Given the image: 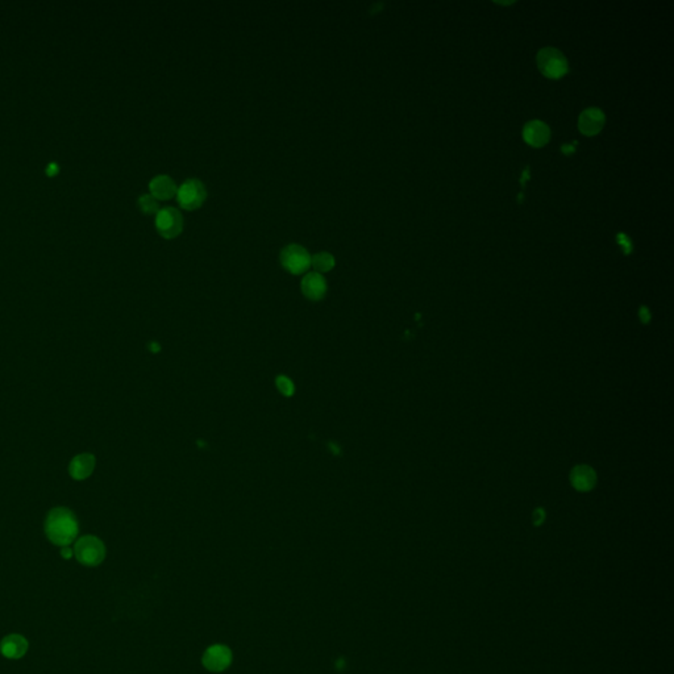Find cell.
Returning <instances> with one entry per match:
<instances>
[{"label": "cell", "instance_id": "cell-1", "mask_svg": "<svg viewBox=\"0 0 674 674\" xmlns=\"http://www.w3.org/2000/svg\"><path fill=\"white\" fill-rule=\"evenodd\" d=\"M79 531L74 512L65 507H56L49 511L45 520V533L50 542L61 548L69 547Z\"/></svg>", "mask_w": 674, "mask_h": 674}, {"label": "cell", "instance_id": "cell-2", "mask_svg": "<svg viewBox=\"0 0 674 674\" xmlns=\"http://www.w3.org/2000/svg\"><path fill=\"white\" fill-rule=\"evenodd\" d=\"M74 556L82 565H100L106 558V547L100 539L93 535H87L78 539L74 545Z\"/></svg>", "mask_w": 674, "mask_h": 674}, {"label": "cell", "instance_id": "cell-3", "mask_svg": "<svg viewBox=\"0 0 674 674\" xmlns=\"http://www.w3.org/2000/svg\"><path fill=\"white\" fill-rule=\"evenodd\" d=\"M279 262L290 274L301 276L311 267V254L301 245L290 244L281 251Z\"/></svg>", "mask_w": 674, "mask_h": 674}, {"label": "cell", "instance_id": "cell-4", "mask_svg": "<svg viewBox=\"0 0 674 674\" xmlns=\"http://www.w3.org/2000/svg\"><path fill=\"white\" fill-rule=\"evenodd\" d=\"M538 68L544 77L549 79H560L569 70L565 56L554 48H544L538 53Z\"/></svg>", "mask_w": 674, "mask_h": 674}, {"label": "cell", "instance_id": "cell-5", "mask_svg": "<svg viewBox=\"0 0 674 674\" xmlns=\"http://www.w3.org/2000/svg\"><path fill=\"white\" fill-rule=\"evenodd\" d=\"M205 198V186L196 178H189L187 181L183 182L177 191V201L186 211H194L202 207Z\"/></svg>", "mask_w": 674, "mask_h": 674}, {"label": "cell", "instance_id": "cell-6", "mask_svg": "<svg viewBox=\"0 0 674 674\" xmlns=\"http://www.w3.org/2000/svg\"><path fill=\"white\" fill-rule=\"evenodd\" d=\"M185 220L181 211L174 207L161 208L156 215V228L158 233L165 239H174L183 230Z\"/></svg>", "mask_w": 674, "mask_h": 674}, {"label": "cell", "instance_id": "cell-7", "mask_svg": "<svg viewBox=\"0 0 674 674\" xmlns=\"http://www.w3.org/2000/svg\"><path fill=\"white\" fill-rule=\"evenodd\" d=\"M232 659H233V656H232V652L228 647L217 644V645H211L210 648L205 650L203 657H202V664L207 671L214 672V673H220V672H224L226 669H228L230 664H232Z\"/></svg>", "mask_w": 674, "mask_h": 674}, {"label": "cell", "instance_id": "cell-8", "mask_svg": "<svg viewBox=\"0 0 674 674\" xmlns=\"http://www.w3.org/2000/svg\"><path fill=\"white\" fill-rule=\"evenodd\" d=\"M301 289L303 295L307 299L318 301L324 298L328 285L323 274L311 272V273H307L301 279Z\"/></svg>", "mask_w": 674, "mask_h": 674}, {"label": "cell", "instance_id": "cell-9", "mask_svg": "<svg viewBox=\"0 0 674 674\" xmlns=\"http://www.w3.org/2000/svg\"><path fill=\"white\" fill-rule=\"evenodd\" d=\"M604 113L599 109H585L578 119V130L585 136H595L602 131L604 125Z\"/></svg>", "mask_w": 674, "mask_h": 674}, {"label": "cell", "instance_id": "cell-10", "mask_svg": "<svg viewBox=\"0 0 674 674\" xmlns=\"http://www.w3.org/2000/svg\"><path fill=\"white\" fill-rule=\"evenodd\" d=\"M28 648H29L28 640L19 634L7 635L0 641V653L10 660H19L24 657Z\"/></svg>", "mask_w": 674, "mask_h": 674}, {"label": "cell", "instance_id": "cell-11", "mask_svg": "<svg viewBox=\"0 0 674 674\" xmlns=\"http://www.w3.org/2000/svg\"><path fill=\"white\" fill-rule=\"evenodd\" d=\"M523 137L527 144L533 148H542L551 139V131L547 124L540 120L530 121L523 130Z\"/></svg>", "mask_w": 674, "mask_h": 674}, {"label": "cell", "instance_id": "cell-12", "mask_svg": "<svg viewBox=\"0 0 674 674\" xmlns=\"http://www.w3.org/2000/svg\"><path fill=\"white\" fill-rule=\"evenodd\" d=\"M149 190L150 195H153L157 201H170L177 196L178 187L171 177L161 174L150 181Z\"/></svg>", "mask_w": 674, "mask_h": 674}, {"label": "cell", "instance_id": "cell-13", "mask_svg": "<svg viewBox=\"0 0 674 674\" xmlns=\"http://www.w3.org/2000/svg\"><path fill=\"white\" fill-rule=\"evenodd\" d=\"M95 469V457L91 453H82L72 458L69 465V473L72 478L82 481L88 478Z\"/></svg>", "mask_w": 674, "mask_h": 674}, {"label": "cell", "instance_id": "cell-14", "mask_svg": "<svg viewBox=\"0 0 674 674\" xmlns=\"http://www.w3.org/2000/svg\"><path fill=\"white\" fill-rule=\"evenodd\" d=\"M572 482L578 490H590L595 483V474L590 468L579 467L573 470Z\"/></svg>", "mask_w": 674, "mask_h": 674}, {"label": "cell", "instance_id": "cell-15", "mask_svg": "<svg viewBox=\"0 0 674 674\" xmlns=\"http://www.w3.org/2000/svg\"><path fill=\"white\" fill-rule=\"evenodd\" d=\"M311 266L316 273H327L335 267V257L328 252H319L311 257Z\"/></svg>", "mask_w": 674, "mask_h": 674}, {"label": "cell", "instance_id": "cell-16", "mask_svg": "<svg viewBox=\"0 0 674 674\" xmlns=\"http://www.w3.org/2000/svg\"><path fill=\"white\" fill-rule=\"evenodd\" d=\"M139 203V208L141 210V212H144L146 215H155L158 211H159V205H158V201L153 195L150 194H144L139 198L137 201Z\"/></svg>", "mask_w": 674, "mask_h": 674}, {"label": "cell", "instance_id": "cell-17", "mask_svg": "<svg viewBox=\"0 0 674 674\" xmlns=\"http://www.w3.org/2000/svg\"><path fill=\"white\" fill-rule=\"evenodd\" d=\"M276 385H277L278 391L285 395V397H292L294 395V391H295V386H294V382L290 379L289 377L286 375H278L276 378Z\"/></svg>", "mask_w": 674, "mask_h": 674}, {"label": "cell", "instance_id": "cell-18", "mask_svg": "<svg viewBox=\"0 0 674 674\" xmlns=\"http://www.w3.org/2000/svg\"><path fill=\"white\" fill-rule=\"evenodd\" d=\"M61 556H62L63 558L69 560V558H72V556H74V551H72L70 547H63V548L61 549Z\"/></svg>", "mask_w": 674, "mask_h": 674}, {"label": "cell", "instance_id": "cell-19", "mask_svg": "<svg viewBox=\"0 0 674 674\" xmlns=\"http://www.w3.org/2000/svg\"><path fill=\"white\" fill-rule=\"evenodd\" d=\"M49 175H54L57 171H58V166L56 162H50L48 165V168H47Z\"/></svg>", "mask_w": 674, "mask_h": 674}]
</instances>
